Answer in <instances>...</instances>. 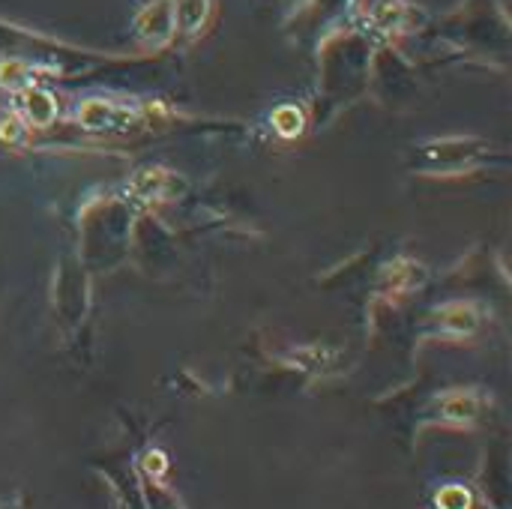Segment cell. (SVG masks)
<instances>
[{
	"label": "cell",
	"instance_id": "cell-1",
	"mask_svg": "<svg viewBox=\"0 0 512 509\" xmlns=\"http://www.w3.org/2000/svg\"><path fill=\"white\" fill-rule=\"evenodd\" d=\"M0 75H24V87L33 84L36 75L72 78L81 72H93L105 63H126L123 57L96 54L90 48L69 45L57 36H45L39 30H27L21 24L0 21Z\"/></svg>",
	"mask_w": 512,
	"mask_h": 509
},
{
	"label": "cell",
	"instance_id": "cell-2",
	"mask_svg": "<svg viewBox=\"0 0 512 509\" xmlns=\"http://www.w3.org/2000/svg\"><path fill=\"white\" fill-rule=\"evenodd\" d=\"M78 126L93 129V132H129L135 129L144 117L123 105V102H111V99H90L78 108Z\"/></svg>",
	"mask_w": 512,
	"mask_h": 509
},
{
	"label": "cell",
	"instance_id": "cell-3",
	"mask_svg": "<svg viewBox=\"0 0 512 509\" xmlns=\"http://www.w3.org/2000/svg\"><path fill=\"white\" fill-rule=\"evenodd\" d=\"M135 33H138L141 45H147L153 51L168 45L174 39L171 0H150L147 6H141V12L135 15Z\"/></svg>",
	"mask_w": 512,
	"mask_h": 509
},
{
	"label": "cell",
	"instance_id": "cell-4",
	"mask_svg": "<svg viewBox=\"0 0 512 509\" xmlns=\"http://www.w3.org/2000/svg\"><path fill=\"white\" fill-rule=\"evenodd\" d=\"M354 0H300V6L294 9L291 27L303 36V33H327L336 30L339 18L345 15V9Z\"/></svg>",
	"mask_w": 512,
	"mask_h": 509
},
{
	"label": "cell",
	"instance_id": "cell-5",
	"mask_svg": "<svg viewBox=\"0 0 512 509\" xmlns=\"http://www.w3.org/2000/svg\"><path fill=\"white\" fill-rule=\"evenodd\" d=\"M486 144L483 141H471V138H447V141H432V144H423V153H432V156H450V159H441L429 168V174H456V171H465V165L477 162L480 150Z\"/></svg>",
	"mask_w": 512,
	"mask_h": 509
},
{
	"label": "cell",
	"instance_id": "cell-6",
	"mask_svg": "<svg viewBox=\"0 0 512 509\" xmlns=\"http://www.w3.org/2000/svg\"><path fill=\"white\" fill-rule=\"evenodd\" d=\"M171 12H174V36L195 39L210 21L213 0H171Z\"/></svg>",
	"mask_w": 512,
	"mask_h": 509
},
{
	"label": "cell",
	"instance_id": "cell-7",
	"mask_svg": "<svg viewBox=\"0 0 512 509\" xmlns=\"http://www.w3.org/2000/svg\"><path fill=\"white\" fill-rule=\"evenodd\" d=\"M18 93H21V105H24V114H27L30 126H51L57 120V102H54V96L48 90H42L36 84H27Z\"/></svg>",
	"mask_w": 512,
	"mask_h": 509
}]
</instances>
